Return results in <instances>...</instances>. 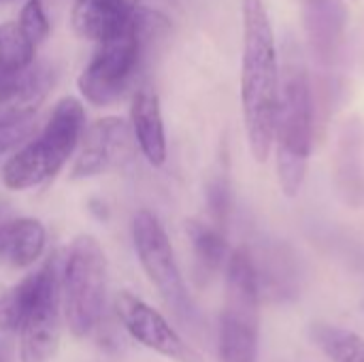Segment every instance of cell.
Listing matches in <instances>:
<instances>
[{
    "instance_id": "d6986e66",
    "label": "cell",
    "mask_w": 364,
    "mask_h": 362,
    "mask_svg": "<svg viewBox=\"0 0 364 362\" xmlns=\"http://www.w3.org/2000/svg\"><path fill=\"white\" fill-rule=\"evenodd\" d=\"M17 23L21 26V30L26 32V36L34 45L43 43L49 36V32H51L49 17H47L45 6H43L41 0H28L23 4V9H21V15H19V21Z\"/></svg>"
},
{
    "instance_id": "4fadbf2b",
    "label": "cell",
    "mask_w": 364,
    "mask_h": 362,
    "mask_svg": "<svg viewBox=\"0 0 364 362\" xmlns=\"http://www.w3.org/2000/svg\"><path fill=\"white\" fill-rule=\"evenodd\" d=\"M130 128L134 141L151 166H164L166 162V132L160 109V98L154 90L141 87L132 96L130 105Z\"/></svg>"
},
{
    "instance_id": "44dd1931",
    "label": "cell",
    "mask_w": 364,
    "mask_h": 362,
    "mask_svg": "<svg viewBox=\"0 0 364 362\" xmlns=\"http://www.w3.org/2000/svg\"><path fill=\"white\" fill-rule=\"evenodd\" d=\"M34 130V122L28 124H13V126H0V154L13 149L23 139H28Z\"/></svg>"
},
{
    "instance_id": "52a82bcc",
    "label": "cell",
    "mask_w": 364,
    "mask_h": 362,
    "mask_svg": "<svg viewBox=\"0 0 364 362\" xmlns=\"http://www.w3.org/2000/svg\"><path fill=\"white\" fill-rule=\"evenodd\" d=\"M154 17L156 13H134L132 26L124 34L98 45L96 53L77 81L79 92L87 102H92L94 107H107L122 98L136 73L143 41L149 34Z\"/></svg>"
},
{
    "instance_id": "3957f363",
    "label": "cell",
    "mask_w": 364,
    "mask_h": 362,
    "mask_svg": "<svg viewBox=\"0 0 364 362\" xmlns=\"http://www.w3.org/2000/svg\"><path fill=\"white\" fill-rule=\"evenodd\" d=\"M85 132V109L75 96L62 98L43 130L15 151L2 166L9 190H30L55 177L68 162Z\"/></svg>"
},
{
    "instance_id": "8fae6325",
    "label": "cell",
    "mask_w": 364,
    "mask_h": 362,
    "mask_svg": "<svg viewBox=\"0 0 364 362\" xmlns=\"http://www.w3.org/2000/svg\"><path fill=\"white\" fill-rule=\"evenodd\" d=\"M53 85V70L47 64H32L26 70L0 73V126L34 122Z\"/></svg>"
},
{
    "instance_id": "277c9868",
    "label": "cell",
    "mask_w": 364,
    "mask_h": 362,
    "mask_svg": "<svg viewBox=\"0 0 364 362\" xmlns=\"http://www.w3.org/2000/svg\"><path fill=\"white\" fill-rule=\"evenodd\" d=\"M258 267L245 247L230 252L226 262V305L218 329V362L258 361L260 335Z\"/></svg>"
},
{
    "instance_id": "9c48e42d",
    "label": "cell",
    "mask_w": 364,
    "mask_h": 362,
    "mask_svg": "<svg viewBox=\"0 0 364 362\" xmlns=\"http://www.w3.org/2000/svg\"><path fill=\"white\" fill-rule=\"evenodd\" d=\"M115 314L126 333L147 350L173 362H203V354L190 346L166 318L132 292H119Z\"/></svg>"
},
{
    "instance_id": "2e32d148",
    "label": "cell",
    "mask_w": 364,
    "mask_h": 362,
    "mask_svg": "<svg viewBox=\"0 0 364 362\" xmlns=\"http://www.w3.org/2000/svg\"><path fill=\"white\" fill-rule=\"evenodd\" d=\"M186 233L192 243V252L203 275H213L222 267H226L230 250L224 233L215 224H207L203 220H188Z\"/></svg>"
},
{
    "instance_id": "6da1fadb",
    "label": "cell",
    "mask_w": 364,
    "mask_h": 362,
    "mask_svg": "<svg viewBox=\"0 0 364 362\" xmlns=\"http://www.w3.org/2000/svg\"><path fill=\"white\" fill-rule=\"evenodd\" d=\"M279 92L282 73L269 11L262 0H243L241 109L256 162H267L273 151Z\"/></svg>"
},
{
    "instance_id": "7402d4cb",
    "label": "cell",
    "mask_w": 364,
    "mask_h": 362,
    "mask_svg": "<svg viewBox=\"0 0 364 362\" xmlns=\"http://www.w3.org/2000/svg\"><path fill=\"white\" fill-rule=\"evenodd\" d=\"M6 2H11V0H0V6H2V4H6Z\"/></svg>"
},
{
    "instance_id": "e0dca14e",
    "label": "cell",
    "mask_w": 364,
    "mask_h": 362,
    "mask_svg": "<svg viewBox=\"0 0 364 362\" xmlns=\"http://www.w3.org/2000/svg\"><path fill=\"white\" fill-rule=\"evenodd\" d=\"M314 346L333 362H364V339L337 324L318 322L309 329Z\"/></svg>"
},
{
    "instance_id": "8992f818",
    "label": "cell",
    "mask_w": 364,
    "mask_h": 362,
    "mask_svg": "<svg viewBox=\"0 0 364 362\" xmlns=\"http://www.w3.org/2000/svg\"><path fill=\"white\" fill-rule=\"evenodd\" d=\"M132 243L141 269L162 297L164 305L179 322H183L186 326H194V322L198 320V312L179 271L171 239L154 211L141 209L134 213Z\"/></svg>"
},
{
    "instance_id": "7c38bea8",
    "label": "cell",
    "mask_w": 364,
    "mask_h": 362,
    "mask_svg": "<svg viewBox=\"0 0 364 362\" xmlns=\"http://www.w3.org/2000/svg\"><path fill=\"white\" fill-rule=\"evenodd\" d=\"M134 19V11L126 0H75L70 23L73 30L98 45L124 34Z\"/></svg>"
},
{
    "instance_id": "5bb4252c",
    "label": "cell",
    "mask_w": 364,
    "mask_h": 362,
    "mask_svg": "<svg viewBox=\"0 0 364 362\" xmlns=\"http://www.w3.org/2000/svg\"><path fill=\"white\" fill-rule=\"evenodd\" d=\"M47 243L45 226L34 218H17L0 224V265L26 269L34 265Z\"/></svg>"
},
{
    "instance_id": "5b68a950",
    "label": "cell",
    "mask_w": 364,
    "mask_h": 362,
    "mask_svg": "<svg viewBox=\"0 0 364 362\" xmlns=\"http://www.w3.org/2000/svg\"><path fill=\"white\" fill-rule=\"evenodd\" d=\"M62 307L70 333L87 337L100 322L107 292V258L92 235L70 241L62 260Z\"/></svg>"
},
{
    "instance_id": "7a4b0ae2",
    "label": "cell",
    "mask_w": 364,
    "mask_h": 362,
    "mask_svg": "<svg viewBox=\"0 0 364 362\" xmlns=\"http://www.w3.org/2000/svg\"><path fill=\"white\" fill-rule=\"evenodd\" d=\"M277 179L288 198L299 196L314 147V96L307 68L299 53L288 49L282 68L279 111L275 124Z\"/></svg>"
},
{
    "instance_id": "ac0fdd59",
    "label": "cell",
    "mask_w": 364,
    "mask_h": 362,
    "mask_svg": "<svg viewBox=\"0 0 364 362\" xmlns=\"http://www.w3.org/2000/svg\"><path fill=\"white\" fill-rule=\"evenodd\" d=\"M36 45L26 36L17 21L0 23V73L11 75L34 64Z\"/></svg>"
},
{
    "instance_id": "30bf717a",
    "label": "cell",
    "mask_w": 364,
    "mask_h": 362,
    "mask_svg": "<svg viewBox=\"0 0 364 362\" xmlns=\"http://www.w3.org/2000/svg\"><path fill=\"white\" fill-rule=\"evenodd\" d=\"M136 151L132 128L122 117L96 119L81 139V151L73 164V179H90L122 171Z\"/></svg>"
},
{
    "instance_id": "ba28073f",
    "label": "cell",
    "mask_w": 364,
    "mask_h": 362,
    "mask_svg": "<svg viewBox=\"0 0 364 362\" xmlns=\"http://www.w3.org/2000/svg\"><path fill=\"white\" fill-rule=\"evenodd\" d=\"M45 282L36 305L19 329V362H51L60 344L62 260L53 254L45 265Z\"/></svg>"
},
{
    "instance_id": "ffe728a7",
    "label": "cell",
    "mask_w": 364,
    "mask_h": 362,
    "mask_svg": "<svg viewBox=\"0 0 364 362\" xmlns=\"http://www.w3.org/2000/svg\"><path fill=\"white\" fill-rule=\"evenodd\" d=\"M207 205L215 226L222 230L230 215V188L224 177H215L207 188Z\"/></svg>"
},
{
    "instance_id": "9a60e30c",
    "label": "cell",
    "mask_w": 364,
    "mask_h": 362,
    "mask_svg": "<svg viewBox=\"0 0 364 362\" xmlns=\"http://www.w3.org/2000/svg\"><path fill=\"white\" fill-rule=\"evenodd\" d=\"M43 282H45V267H41L36 273L26 275L19 284H15L0 297V333H11L21 329V324L26 322V318L30 316L32 307L38 301Z\"/></svg>"
},
{
    "instance_id": "603a6c76",
    "label": "cell",
    "mask_w": 364,
    "mask_h": 362,
    "mask_svg": "<svg viewBox=\"0 0 364 362\" xmlns=\"http://www.w3.org/2000/svg\"><path fill=\"white\" fill-rule=\"evenodd\" d=\"M309 2H311V4H316V2H320V0H309Z\"/></svg>"
}]
</instances>
